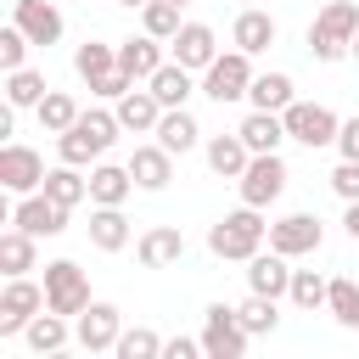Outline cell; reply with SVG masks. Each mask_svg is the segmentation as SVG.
I'll return each instance as SVG.
<instances>
[{
  "label": "cell",
  "instance_id": "obj_1",
  "mask_svg": "<svg viewBox=\"0 0 359 359\" xmlns=\"http://www.w3.org/2000/svg\"><path fill=\"white\" fill-rule=\"evenodd\" d=\"M269 241V224H264V208H236V213H224L213 230H208V252L213 258H224V264H247L258 247Z\"/></svg>",
  "mask_w": 359,
  "mask_h": 359
},
{
  "label": "cell",
  "instance_id": "obj_2",
  "mask_svg": "<svg viewBox=\"0 0 359 359\" xmlns=\"http://www.w3.org/2000/svg\"><path fill=\"white\" fill-rule=\"evenodd\" d=\"M118 129H123V123H118V112L84 107V112H79V123L56 135V157H62V163H79V168H84V163H95V157H101V151H107V146L118 140Z\"/></svg>",
  "mask_w": 359,
  "mask_h": 359
},
{
  "label": "cell",
  "instance_id": "obj_3",
  "mask_svg": "<svg viewBox=\"0 0 359 359\" xmlns=\"http://www.w3.org/2000/svg\"><path fill=\"white\" fill-rule=\"evenodd\" d=\"M353 34H359V0H331L314 11L309 22V50L314 62H342L353 50Z\"/></svg>",
  "mask_w": 359,
  "mask_h": 359
},
{
  "label": "cell",
  "instance_id": "obj_4",
  "mask_svg": "<svg viewBox=\"0 0 359 359\" xmlns=\"http://www.w3.org/2000/svg\"><path fill=\"white\" fill-rule=\"evenodd\" d=\"M247 90H252V56H247V50L230 45V50H219V56L202 67V95H208V101H219V107H224V101H247Z\"/></svg>",
  "mask_w": 359,
  "mask_h": 359
},
{
  "label": "cell",
  "instance_id": "obj_5",
  "mask_svg": "<svg viewBox=\"0 0 359 359\" xmlns=\"http://www.w3.org/2000/svg\"><path fill=\"white\" fill-rule=\"evenodd\" d=\"M90 303H95V297H90L84 269H79L73 258H50V264H45V309H56V314L79 320Z\"/></svg>",
  "mask_w": 359,
  "mask_h": 359
},
{
  "label": "cell",
  "instance_id": "obj_6",
  "mask_svg": "<svg viewBox=\"0 0 359 359\" xmlns=\"http://www.w3.org/2000/svg\"><path fill=\"white\" fill-rule=\"evenodd\" d=\"M247 342H252V331L241 325V314L230 303H208V314H202V353L208 359H241Z\"/></svg>",
  "mask_w": 359,
  "mask_h": 359
},
{
  "label": "cell",
  "instance_id": "obj_7",
  "mask_svg": "<svg viewBox=\"0 0 359 359\" xmlns=\"http://www.w3.org/2000/svg\"><path fill=\"white\" fill-rule=\"evenodd\" d=\"M286 180H292V174H286L280 151H252V163L241 168L236 191H241V202H247V208H269V202H280Z\"/></svg>",
  "mask_w": 359,
  "mask_h": 359
},
{
  "label": "cell",
  "instance_id": "obj_8",
  "mask_svg": "<svg viewBox=\"0 0 359 359\" xmlns=\"http://www.w3.org/2000/svg\"><path fill=\"white\" fill-rule=\"evenodd\" d=\"M280 118H286V135H292L297 146H309V151H320V146H337V129H342V118H337L331 107H320V101H292Z\"/></svg>",
  "mask_w": 359,
  "mask_h": 359
},
{
  "label": "cell",
  "instance_id": "obj_9",
  "mask_svg": "<svg viewBox=\"0 0 359 359\" xmlns=\"http://www.w3.org/2000/svg\"><path fill=\"white\" fill-rule=\"evenodd\" d=\"M39 309H45V280L11 275V280L0 286V337H22Z\"/></svg>",
  "mask_w": 359,
  "mask_h": 359
},
{
  "label": "cell",
  "instance_id": "obj_10",
  "mask_svg": "<svg viewBox=\"0 0 359 359\" xmlns=\"http://www.w3.org/2000/svg\"><path fill=\"white\" fill-rule=\"evenodd\" d=\"M45 157L34 151V146H17V140H6L0 146V191H11V196H28V191H39L45 185Z\"/></svg>",
  "mask_w": 359,
  "mask_h": 359
},
{
  "label": "cell",
  "instance_id": "obj_11",
  "mask_svg": "<svg viewBox=\"0 0 359 359\" xmlns=\"http://www.w3.org/2000/svg\"><path fill=\"white\" fill-rule=\"evenodd\" d=\"M118 337H123V314H118V303H90V309L73 320V342H79L84 353H112Z\"/></svg>",
  "mask_w": 359,
  "mask_h": 359
},
{
  "label": "cell",
  "instance_id": "obj_12",
  "mask_svg": "<svg viewBox=\"0 0 359 359\" xmlns=\"http://www.w3.org/2000/svg\"><path fill=\"white\" fill-rule=\"evenodd\" d=\"M320 241H325V224L314 213H280V219H269V247L286 252V258L320 252Z\"/></svg>",
  "mask_w": 359,
  "mask_h": 359
},
{
  "label": "cell",
  "instance_id": "obj_13",
  "mask_svg": "<svg viewBox=\"0 0 359 359\" xmlns=\"http://www.w3.org/2000/svg\"><path fill=\"white\" fill-rule=\"evenodd\" d=\"M67 213H73V208H62L56 196L28 191V196H17L11 224H17V230H28V236H62V230H67Z\"/></svg>",
  "mask_w": 359,
  "mask_h": 359
},
{
  "label": "cell",
  "instance_id": "obj_14",
  "mask_svg": "<svg viewBox=\"0 0 359 359\" xmlns=\"http://www.w3.org/2000/svg\"><path fill=\"white\" fill-rule=\"evenodd\" d=\"M275 39H280V22H275L269 11H258V6H241V11H236V22H230V45H236V50L264 56Z\"/></svg>",
  "mask_w": 359,
  "mask_h": 359
},
{
  "label": "cell",
  "instance_id": "obj_15",
  "mask_svg": "<svg viewBox=\"0 0 359 359\" xmlns=\"http://www.w3.org/2000/svg\"><path fill=\"white\" fill-rule=\"evenodd\" d=\"M286 264H292L286 252H275V247L264 252V247H258V252L247 258V292H264V297H286V292H292V269H286Z\"/></svg>",
  "mask_w": 359,
  "mask_h": 359
},
{
  "label": "cell",
  "instance_id": "obj_16",
  "mask_svg": "<svg viewBox=\"0 0 359 359\" xmlns=\"http://www.w3.org/2000/svg\"><path fill=\"white\" fill-rule=\"evenodd\" d=\"M11 22H17L34 45H56L62 28H67L62 11H56V0H17V6H11Z\"/></svg>",
  "mask_w": 359,
  "mask_h": 359
},
{
  "label": "cell",
  "instance_id": "obj_17",
  "mask_svg": "<svg viewBox=\"0 0 359 359\" xmlns=\"http://www.w3.org/2000/svg\"><path fill=\"white\" fill-rule=\"evenodd\" d=\"M168 50H174V62H185L191 73H202V67L219 56V34H213L208 22H180V34L168 39Z\"/></svg>",
  "mask_w": 359,
  "mask_h": 359
},
{
  "label": "cell",
  "instance_id": "obj_18",
  "mask_svg": "<svg viewBox=\"0 0 359 359\" xmlns=\"http://www.w3.org/2000/svg\"><path fill=\"white\" fill-rule=\"evenodd\" d=\"M163 45H168V39H157V34H146V28H140V34H129V39L118 45V67H123L129 79H140V84H146V79L168 62V56H163Z\"/></svg>",
  "mask_w": 359,
  "mask_h": 359
},
{
  "label": "cell",
  "instance_id": "obj_19",
  "mask_svg": "<svg viewBox=\"0 0 359 359\" xmlns=\"http://www.w3.org/2000/svg\"><path fill=\"white\" fill-rule=\"evenodd\" d=\"M129 174H135V191H168V180H174V151L168 146H135V157H129Z\"/></svg>",
  "mask_w": 359,
  "mask_h": 359
},
{
  "label": "cell",
  "instance_id": "obj_20",
  "mask_svg": "<svg viewBox=\"0 0 359 359\" xmlns=\"http://www.w3.org/2000/svg\"><path fill=\"white\" fill-rule=\"evenodd\" d=\"M135 258H140L146 269H168V264H180V258H185V236H180V224H151V230L135 241Z\"/></svg>",
  "mask_w": 359,
  "mask_h": 359
},
{
  "label": "cell",
  "instance_id": "obj_21",
  "mask_svg": "<svg viewBox=\"0 0 359 359\" xmlns=\"http://www.w3.org/2000/svg\"><path fill=\"white\" fill-rule=\"evenodd\" d=\"M112 112H118V123H123L129 135H151V129H157V118H163V101L151 95V84H146V90L135 84V90H123V95H118V107H112Z\"/></svg>",
  "mask_w": 359,
  "mask_h": 359
},
{
  "label": "cell",
  "instance_id": "obj_22",
  "mask_svg": "<svg viewBox=\"0 0 359 359\" xmlns=\"http://www.w3.org/2000/svg\"><path fill=\"white\" fill-rule=\"evenodd\" d=\"M146 84H151V95H157L163 107H185V101L202 90V84H196V73H191L185 62H163V67H157Z\"/></svg>",
  "mask_w": 359,
  "mask_h": 359
},
{
  "label": "cell",
  "instance_id": "obj_23",
  "mask_svg": "<svg viewBox=\"0 0 359 359\" xmlns=\"http://www.w3.org/2000/svg\"><path fill=\"white\" fill-rule=\"evenodd\" d=\"M151 135H157V146H168L174 157H185V151L202 140V123H196L185 107H163V118H157V129H151Z\"/></svg>",
  "mask_w": 359,
  "mask_h": 359
},
{
  "label": "cell",
  "instance_id": "obj_24",
  "mask_svg": "<svg viewBox=\"0 0 359 359\" xmlns=\"http://www.w3.org/2000/svg\"><path fill=\"white\" fill-rule=\"evenodd\" d=\"M129 191H135L129 163H123V168H118V163H95V168H90V202H101V208H123Z\"/></svg>",
  "mask_w": 359,
  "mask_h": 359
},
{
  "label": "cell",
  "instance_id": "obj_25",
  "mask_svg": "<svg viewBox=\"0 0 359 359\" xmlns=\"http://www.w3.org/2000/svg\"><path fill=\"white\" fill-rule=\"evenodd\" d=\"M67 337H73V331H67V314H56V309H39V314L28 320V331H22L28 353H39V359H45V353H62Z\"/></svg>",
  "mask_w": 359,
  "mask_h": 359
},
{
  "label": "cell",
  "instance_id": "obj_26",
  "mask_svg": "<svg viewBox=\"0 0 359 359\" xmlns=\"http://www.w3.org/2000/svg\"><path fill=\"white\" fill-rule=\"evenodd\" d=\"M236 135L247 140V151H280V140H292V135H286V118H280V112H258V107L241 118Z\"/></svg>",
  "mask_w": 359,
  "mask_h": 359
},
{
  "label": "cell",
  "instance_id": "obj_27",
  "mask_svg": "<svg viewBox=\"0 0 359 359\" xmlns=\"http://www.w3.org/2000/svg\"><path fill=\"white\" fill-rule=\"evenodd\" d=\"M90 247L95 252H123L129 247V219H123V208H90Z\"/></svg>",
  "mask_w": 359,
  "mask_h": 359
},
{
  "label": "cell",
  "instance_id": "obj_28",
  "mask_svg": "<svg viewBox=\"0 0 359 359\" xmlns=\"http://www.w3.org/2000/svg\"><path fill=\"white\" fill-rule=\"evenodd\" d=\"M73 73L95 90L107 73H118V45H107V39H84V45L73 50Z\"/></svg>",
  "mask_w": 359,
  "mask_h": 359
},
{
  "label": "cell",
  "instance_id": "obj_29",
  "mask_svg": "<svg viewBox=\"0 0 359 359\" xmlns=\"http://www.w3.org/2000/svg\"><path fill=\"white\" fill-rule=\"evenodd\" d=\"M247 101H252L258 112H286V107L297 101V84H292V73H252Z\"/></svg>",
  "mask_w": 359,
  "mask_h": 359
},
{
  "label": "cell",
  "instance_id": "obj_30",
  "mask_svg": "<svg viewBox=\"0 0 359 359\" xmlns=\"http://www.w3.org/2000/svg\"><path fill=\"white\" fill-rule=\"evenodd\" d=\"M247 163H252V151H247L241 135H213V140H208V168H213L219 180H241Z\"/></svg>",
  "mask_w": 359,
  "mask_h": 359
},
{
  "label": "cell",
  "instance_id": "obj_31",
  "mask_svg": "<svg viewBox=\"0 0 359 359\" xmlns=\"http://www.w3.org/2000/svg\"><path fill=\"white\" fill-rule=\"evenodd\" d=\"M34 241H39V236H28V230H17V224L0 236V275H6V280H11V275H28V269L39 264V247H34Z\"/></svg>",
  "mask_w": 359,
  "mask_h": 359
},
{
  "label": "cell",
  "instance_id": "obj_32",
  "mask_svg": "<svg viewBox=\"0 0 359 359\" xmlns=\"http://www.w3.org/2000/svg\"><path fill=\"white\" fill-rule=\"evenodd\" d=\"M45 196H56L62 208H79V202H90V174H79V163H62V168H50L45 174V185H39Z\"/></svg>",
  "mask_w": 359,
  "mask_h": 359
},
{
  "label": "cell",
  "instance_id": "obj_33",
  "mask_svg": "<svg viewBox=\"0 0 359 359\" xmlns=\"http://www.w3.org/2000/svg\"><path fill=\"white\" fill-rule=\"evenodd\" d=\"M34 112H39V129H45V135H62V129H73V123H79V112H84V107H79L67 90H45V101H39Z\"/></svg>",
  "mask_w": 359,
  "mask_h": 359
},
{
  "label": "cell",
  "instance_id": "obj_34",
  "mask_svg": "<svg viewBox=\"0 0 359 359\" xmlns=\"http://www.w3.org/2000/svg\"><path fill=\"white\" fill-rule=\"evenodd\" d=\"M45 90H50V84H45L39 67H11V73H6V107H39Z\"/></svg>",
  "mask_w": 359,
  "mask_h": 359
},
{
  "label": "cell",
  "instance_id": "obj_35",
  "mask_svg": "<svg viewBox=\"0 0 359 359\" xmlns=\"http://www.w3.org/2000/svg\"><path fill=\"white\" fill-rule=\"evenodd\" d=\"M280 297H264V292H247V303H236V314H241V325L252 331V337H269L275 325H280V309H275Z\"/></svg>",
  "mask_w": 359,
  "mask_h": 359
},
{
  "label": "cell",
  "instance_id": "obj_36",
  "mask_svg": "<svg viewBox=\"0 0 359 359\" xmlns=\"http://www.w3.org/2000/svg\"><path fill=\"white\" fill-rule=\"evenodd\" d=\"M286 297H292L297 309H309V314H314V309H325V297H331V280H325L320 269H292V292H286Z\"/></svg>",
  "mask_w": 359,
  "mask_h": 359
},
{
  "label": "cell",
  "instance_id": "obj_37",
  "mask_svg": "<svg viewBox=\"0 0 359 359\" xmlns=\"http://www.w3.org/2000/svg\"><path fill=\"white\" fill-rule=\"evenodd\" d=\"M325 309H331V320L337 325H348V331H359V280H331V297H325Z\"/></svg>",
  "mask_w": 359,
  "mask_h": 359
},
{
  "label": "cell",
  "instance_id": "obj_38",
  "mask_svg": "<svg viewBox=\"0 0 359 359\" xmlns=\"http://www.w3.org/2000/svg\"><path fill=\"white\" fill-rule=\"evenodd\" d=\"M180 11H185V6H174V0H146V6H140V28L157 34V39H174V34H180Z\"/></svg>",
  "mask_w": 359,
  "mask_h": 359
},
{
  "label": "cell",
  "instance_id": "obj_39",
  "mask_svg": "<svg viewBox=\"0 0 359 359\" xmlns=\"http://www.w3.org/2000/svg\"><path fill=\"white\" fill-rule=\"evenodd\" d=\"M118 359H163V337L157 331H146V325H135V331H123L118 337V348H112Z\"/></svg>",
  "mask_w": 359,
  "mask_h": 359
},
{
  "label": "cell",
  "instance_id": "obj_40",
  "mask_svg": "<svg viewBox=\"0 0 359 359\" xmlns=\"http://www.w3.org/2000/svg\"><path fill=\"white\" fill-rule=\"evenodd\" d=\"M28 45H34V39H28L17 22L0 28V67H6V73H11V67H28Z\"/></svg>",
  "mask_w": 359,
  "mask_h": 359
},
{
  "label": "cell",
  "instance_id": "obj_41",
  "mask_svg": "<svg viewBox=\"0 0 359 359\" xmlns=\"http://www.w3.org/2000/svg\"><path fill=\"white\" fill-rule=\"evenodd\" d=\"M331 191H337L342 202H359V163H353V157H342V163L331 168Z\"/></svg>",
  "mask_w": 359,
  "mask_h": 359
},
{
  "label": "cell",
  "instance_id": "obj_42",
  "mask_svg": "<svg viewBox=\"0 0 359 359\" xmlns=\"http://www.w3.org/2000/svg\"><path fill=\"white\" fill-rule=\"evenodd\" d=\"M135 84H140V79H129V73L118 67V73H107V79H101L90 95H101V101H118V95H123V90H135Z\"/></svg>",
  "mask_w": 359,
  "mask_h": 359
},
{
  "label": "cell",
  "instance_id": "obj_43",
  "mask_svg": "<svg viewBox=\"0 0 359 359\" xmlns=\"http://www.w3.org/2000/svg\"><path fill=\"white\" fill-rule=\"evenodd\" d=\"M202 353V337H168L163 342V359H196Z\"/></svg>",
  "mask_w": 359,
  "mask_h": 359
},
{
  "label": "cell",
  "instance_id": "obj_44",
  "mask_svg": "<svg viewBox=\"0 0 359 359\" xmlns=\"http://www.w3.org/2000/svg\"><path fill=\"white\" fill-rule=\"evenodd\" d=\"M337 151L359 163V118H342V129H337Z\"/></svg>",
  "mask_w": 359,
  "mask_h": 359
},
{
  "label": "cell",
  "instance_id": "obj_45",
  "mask_svg": "<svg viewBox=\"0 0 359 359\" xmlns=\"http://www.w3.org/2000/svg\"><path fill=\"white\" fill-rule=\"evenodd\" d=\"M342 230L359 241V202H348V213H342Z\"/></svg>",
  "mask_w": 359,
  "mask_h": 359
},
{
  "label": "cell",
  "instance_id": "obj_46",
  "mask_svg": "<svg viewBox=\"0 0 359 359\" xmlns=\"http://www.w3.org/2000/svg\"><path fill=\"white\" fill-rule=\"evenodd\" d=\"M118 6H123V11H140V6H146V0H118Z\"/></svg>",
  "mask_w": 359,
  "mask_h": 359
},
{
  "label": "cell",
  "instance_id": "obj_47",
  "mask_svg": "<svg viewBox=\"0 0 359 359\" xmlns=\"http://www.w3.org/2000/svg\"><path fill=\"white\" fill-rule=\"evenodd\" d=\"M348 56H353V62H359V34H353V50H348Z\"/></svg>",
  "mask_w": 359,
  "mask_h": 359
},
{
  "label": "cell",
  "instance_id": "obj_48",
  "mask_svg": "<svg viewBox=\"0 0 359 359\" xmlns=\"http://www.w3.org/2000/svg\"><path fill=\"white\" fill-rule=\"evenodd\" d=\"M174 6H191V0H174Z\"/></svg>",
  "mask_w": 359,
  "mask_h": 359
},
{
  "label": "cell",
  "instance_id": "obj_49",
  "mask_svg": "<svg viewBox=\"0 0 359 359\" xmlns=\"http://www.w3.org/2000/svg\"><path fill=\"white\" fill-rule=\"evenodd\" d=\"M241 6H252V0H241Z\"/></svg>",
  "mask_w": 359,
  "mask_h": 359
}]
</instances>
